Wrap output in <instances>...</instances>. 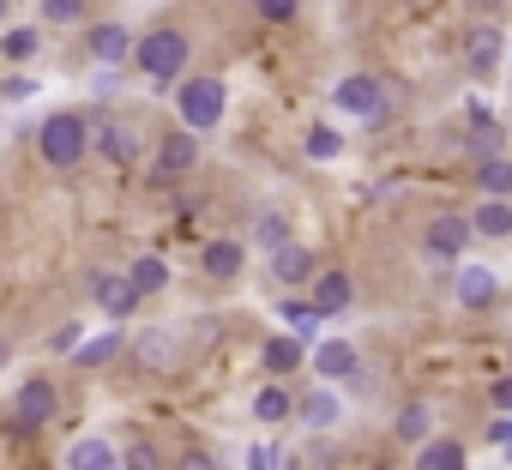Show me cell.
I'll use <instances>...</instances> for the list:
<instances>
[{
    "mask_svg": "<svg viewBox=\"0 0 512 470\" xmlns=\"http://www.w3.org/2000/svg\"><path fill=\"white\" fill-rule=\"evenodd\" d=\"M500 55H506L500 25H470V31H464V67H470V73H494Z\"/></svg>",
    "mask_w": 512,
    "mask_h": 470,
    "instance_id": "52a82bcc",
    "label": "cell"
},
{
    "mask_svg": "<svg viewBox=\"0 0 512 470\" xmlns=\"http://www.w3.org/2000/svg\"><path fill=\"white\" fill-rule=\"evenodd\" d=\"M181 121H187L193 133H211V127L223 121V85H217V79H187V85H181Z\"/></svg>",
    "mask_w": 512,
    "mask_h": 470,
    "instance_id": "277c9868",
    "label": "cell"
},
{
    "mask_svg": "<svg viewBox=\"0 0 512 470\" xmlns=\"http://www.w3.org/2000/svg\"><path fill=\"white\" fill-rule=\"evenodd\" d=\"M181 470H217V458H211V452H187Z\"/></svg>",
    "mask_w": 512,
    "mask_h": 470,
    "instance_id": "8d00e7d4",
    "label": "cell"
},
{
    "mask_svg": "<svg viewBox=\"0 0 512 470\" xmlns=\"http://www.w3.org/2000/svg\"><path fill=\"white\" fill-rule=\"evenodd\" d=\"M476 181H482V193H488V199H512V163H506V157H482Z\"/></svg>",
    "mask_w": 512,
    "mask_h": 470,
    "instance_id": "d6986e66",
    "label": "cell"
},
{
    "mask_svg": "<svg viewBox=\"0 0 512 470\" xmlns=\"http://www.w3.org/2000/svg\"><path fill=\"white\" fill-rule=\"evenodd\" d=\"M43 19L49 25H79L85 19V0H43Z\"/></svg>",
    "mask_w": 512,
    "mask_h": 470,
    "instance_id": "4dcf8cb0",
    "label": "cell"
},
{
    "mask_svg": "<svg viewBox=\"0 0 512 470\" xmlns=\"http://www.w3.org/2000/svg\"><path fill=\"white\" fill-rule=\"evenodd\" d=\"M127 272H133V284H139V290H145V296H157V290H163V284H169V266H163V260H157V254H145V260H133V266H127Z\"/></svg>",
    "mask_w": 512,
    "mask_h": 470,
    "instance_id": "cb8c5ba5",
    "label": "cell"
},
{
    "mask_svg": "<svg viewBox=\"0 0 512 470\" xmlns=\"http://www.w3.org/2000/svg\"><path fill=\"white\" fill-rule=\"evenodd\" d=\"M272 272H278V284H308L314 278V254L284 242V248H272Z\"/></svg>",
    "mask_w": 512,
    "mask_h": 470,
    "instance_id": "5bb4252c",
    "label": "cell"
},
{
    "mask_svg": "<svg viewBox=\"0 0 512 470\" xmlns=\"http://www.w3.org/2000/svg\"><path fill=\"white\" fill-rule=\"evenodd\" d=\"M133 49H139V43L127 37V25H91V55H97L103 67H121Z\"/></svg>",
    "mask_w": 512,
    "mask_h": 470,
    "instance_id": "7c38bea8",
    "label": "cell"
},
{
    "mask_svg": "<svg viewBox=\"0 0 512 470\" xmlns=\"http://www.w3.org/2000/svg\"><path fill=\"white\" fill-rule=\"evenodd\" d=\"M91 139H97L103 163L133 169V157H139V133H133V127H121V121H91Z\"/></svg>",
    "mask_w": 512,
    "mask_h": 470,
    "instance_id": "ba28073f",
    "label": "cell"
},
{
    "mask_svg": "<svg viewBox=\"0 0 512 470\" xmlns=\"http://www.w3.org/2000/svg\"><path fill=\"white\" fill-rule=\"evenodd\" d=\"M494 296H500V284H494V272H488V266H458V308H470V314H476V308H488Z\"/></svg>",
    "mask_w": 512,
    "mask_h": 470,
    "instance_id": "8fae6325",
    "label": "cell"
},
{
    "mask_svg": "<svg viewBox=\"0 0 512 470\" xmlns=\"http://www.w3.org/2000/svg\"><path fill=\"white\" fill-rule=\"evenodd\" d=\"M290 410H296V404H290V392H284V386H260V392H253V416H260L266 428H272V422H284Z\"/></svg>",
    "mask_w": 512,
    "mask_h": 470,
    "instance_id": "ffe728a7",
    "label": "cell"
},
{
    "mask_svg": "<svg viewBox=\"0 0 512 470\" xmlns=\"http://www.w3.org/2000/svg\"><path fill=\"white\" fill-rule=\"evenodd\" d=\"M55 410H61V392H55V380L31 374V380L19 386V422H25V428H43Z\"/></svg>",
    "mask_w": 512,
    "mask_h": 470,
    "instance_id": "30bf717a",
    "label": "cell"
},
{
    "mask_svg": "<svg viewBox=\"0 0 512 470\" xmlns=\"http://www.w3.org/2000/svg\"><path fill=\"white\" fill-rule=\"evenodd\" d=\"M253 242H260L266 254H272V248H284V242H290V223H284L278 211H266L260 223H253Z\"/></svg>",
    "mask_w": 512,
    "mask_h": 470,
    "instance_id": "83f0119b",
    "label": "cell"
},
{
    "mask_svg": "<svg viewBox=\"0 0 512 470\" xmlns=\"http://www.w3.org/2000/svg\"><path fill=\"white\" fill-rule=\"evenodd\" d=\"M266 368H272V374H296V368H302V338H296V332H290V338H272V344H266Z\"/></svg>",
    "mask_w": 512,
    "mask_h": 470,
    "instance_id": "7402d4cb",
    "label": "cell"
},
{
    "mask_svg": "<svg viewBox=\"0 0 512 470\" xmlns=\"http://www.w3.org/2000/svg\"><path fill=\"white\" fill-rule=\"evenodd\" d=\"M296 7H302V0H260V19H266V25H290Z\"/></svg>",
    "mask_w": 512,
    "mask_h": 470,
    "instance_id": "e575fe53",
    "label": "cell"
},
{
    "mask_svg": "<svg viewBox=\"0 0 512 470\" xmlns=\"http://www.w3.org/2000/svg\"><path fill=\"white\" fill-rule=\"evenodd\" d=\"M0 13H7V0H0Z\"/></svg>",
    "mask_w": 512,
    "mask_h": 470,
    "instance_id": "ab89813d",
    "label": "cell"
},
{
    "mask_svg": "<svg viewBox=\"0 0 512 470\" xmlns=\"http://www.w3.org/2000/svg\"><path fill=\"white\" fill-rule=\"evenodd\" d=\"M115 350H121V332H103V338L79 344V350H73V362H79V368H103V362H109Z\"/></svg>",
    "mask_w": 512,
    "mask_h": 470,
    "instance_id": "484cf974",
    "label": "cell"
},
{
    "mask_svg": "<svg viewBox=\"0 0 512 470\" xmlns=\"http://www.w3.org/2000/svg\"><path fill=\"white\" fill-rule=\"evenodd\" d=\"M37 151H43V163H49V169H73V163L91 151V121H85V115H73V109L49 115V121H43V133H37Z\"/></svg>",
    "mask_w": 512,
    "mask_h": 470,
    "instance_id": "6da1fadb",
    "label": "cell"
},
{
    "mask_svg": "<svg viewBox=\"0 0 512 470\" xmlns=\"http://www.w3.org/2000/svg\"><path fill=\"white\" fill-rule=\"evenodd\" d=\"M0 49H7V55H13V61H31V55H37V49H43V37H37V31H31V25H25V31H7V43H0Z\"/></svg>",
    "mask_w": 512,
    "mask_h": 470,
    "instance_id": "f546056e",
    "label": "cell"
},
{
    "mask_svg": "<svg viewBox=\"0 0 512 470\" xmlns=\"http://www.w3.org/2000/svg\"><path fill=\"white\" fill-rule=\"evenodd\" d=\"M91 296H97L103 314H133L145 290L133 284V272H97V278H91Z\"/></svg>",
    "mask_w": 512,
    "mask_h": 470,
    "instance_id": "8992f818",
    "label": "cell"
},
{
    "mask_svg": "<svg viewBox=\"0 0 512 470\" xmlns=\"http://www.w3.org/2000/svg\"><path fill=\"white\" fill-rule=\"evenodd\" d=\"M338 151H344V139H338L332 127H314V133H308V157H320V163H332Z\"/></svg>",
    "mask_w": 512,
    "mask_h": 470,
    "instance_id": "1f68e13d",
    "label": "cell"
},
{
    "mask_svg": "<svg viewBox=\"0 0 512 470\" xmlns=\"http://www.w3.org/2000/svg\"><path fill=\"white\" fill-rule=\"evenodd\" d=\"M67 470H121V452H115L109 440L85 434V440H73V452H67Z\"/></svg>",
    "mask_w": 512,
    "mask_h": 470,
    "instance_id": "4fadbf2b",
    "label": "cell"
},
{
    "mask_svg": "<svg viewBox=\"0 0 512 470\" xmlns=\"http://www.w3.org/2000/svg\"><path fill=\"white\" fill-rule=\"evenodd\" d=\"M470 223H476V235L500 242V235H512V199H482V211H476Z\"/></svg>",
    "mask_w": 512,
    "mask_h": 470,
    "instance_id": "e0dca14e",
    "label": "cell"
},
{
    "mask_svg": "<svg viewBox=\"0 0 512 470\" xmlns=\"http://www.w3.org/2000/svg\"><path fill=\"white\" fill-rule=\"evenodd\" d=\"M0 362H7V344H0Z\"/></svg>",
    "mask_w": 512,
    "mask_h": 470,
    "instance_id": "f35d334b",
    "label": "cell"
},
{
    "mask_svg": "<svg viewBox=\"0 0 512 470\" xmlns=\"http://www.w3.org/2000/svg\"><path fill=\"white\" fill-rule=\"evenodd\" d=\"M428 428H434V416H428L422 404H410V410L398 416V434H404V440H428Z\"/></svg>",
    "mask_w": 512,
    "mask_h": 470,
    "instance_id": "d6a6232c",
    "label": "cell"
},
{
    "mask_svg": "<svg viewBox=\"0 0 512 470\" xmlns=\"http://www.w3.org/2000/svg\"><path fill=\"white\" fill-rule=\"evenodd\" d=\"M416 470H464V452H458V440H422V452H416Z\"/></svg>",
    "mask_w": 512,
    "mask_h": 470,
    "instance_id": "ac0fdd59",
    "label": "cell"
},
{
    "mask_svg": "<svg viewBox=\"0 0 512 470\" xmlns=\"http://www.w3.org/2000/svg\"><path fill=\"white\" fill-rule=\"evenodd\" d=\"M314 308L332 320V314H350V278L344 272H320L314 278Z\"/></svg>",
    "mask_w": 512,
    "mask_h": 470,
    "instance_id": "9a60e30c",
    "label": "cell"
},
{
    "mask_svg": "<svg viewBox=\"0 0 512 470\" xmlns=\"http://www.w3.org/2000/svg\"><path fill=\"white\" fill-rule=\"evenodd\" d=\"M121 470H163V452H157L151 440H133V446L121 452Z\"/></svg>",
    "mask_w": 512,
    "mask_h": 470,
    "instance_id": "f1b7e54d",
    "label": "cell"
},
{
    "mask_svg": "<svg viewBox=\"0 0 512 470\" xmlns=\"http://www.w3.org/2000/svg\"><path fill=\"white\" fill-rule=\"evenodd\" d=\"M133 350H139V362H145V368H169V362H175V344H169L163 332H145Z\"/></svg>",
    "mask_w": 512,
    "mask_h": 470,
    "instance_id": "4316f807",
    "label": "cell"
},
{
    "mask_svg": "<svg viewBox=\"0 0 512 470\" xmlns=\"http://www.w3.org/2000/svg\"><path fill=\"white\" fill-rule=\"evenodd\" d=\"M494 404H500V410H506V416H512V374H506V380H500V386H494Z\"/></svg>",
    "mask_w": 512,
    "mask_h": 470,
    "instance_id": "74e56055",
    "label": "cell"
},
{
    "mask_svg": "<svg viewBox=\"0 0 512 470\" xmlns=\"http://www.w3.org/2000/svg\"><path fill=\"white\" fill-rule=\"evenodd\" d=\"M314 368H320L326 380H350V374H356V350H350L344 338H332V344L314 350Z\"/></svg>",
    "mask_w": 512,
    "mask_h": 470,
    "instance_id": "2e32d148",
    "label": "cell"
},
{
    "mask_svg": "<svg viewBox=\"0 0 512 470\" xmlns=\"http://www.w3.org/2000/svg\"><path fill=\"white\" fill-rule=\"evenodd\" d=\"M199 163V145H193V127L187 133H169L163 145H157V187H169V181H181L187 169Z\"/></svg>",
    "mask_w": 512,
    "mask_h": 470,
    "instance_id": "9c48e42d",
    "label": "cell"
},
{
    "mask_svg": "<svg viewBox=\"0 0 512 470\" xmlns=\"http://www.w3.org/2000/svg\"><path fill=\"white\" fill-rule=\"evenodd\" d=\"M247 470H284V452L266 446V440H260V446H247Z\"/></svg>",
    "mask_w": 512,
    "mask_h": 470,
    "instance_id": "836d02e7",
    "label": "cell"
},
{
    "mask_svg": "<svg viewBox=\"0 0 512 470\" xmlns=\"http://www.w3.org/2000/svg\"><path fill=\"white\" fill-rule=\"evenodd\" d=\"M488 440H494V446H500V452H512V416H500V422H494V428H488Z\"/></svg>",
    "mask_w": 512,
    "mask_h": 470,
    "instance_id": "d590c367",
    "label": "cell"
},
{
    "mask_svg": "<svg viewBox=\"0 0 512 470\" xmlns=\"http://www.w3.org/2000/svg\"><path fill=\"white\" fill-rule=\"evenodd\" d=\"M338 416H344V404H338V392H314V398L302 404V422H308V428H332Z\"/></svg>",
    "mask_w": 512,
    "mask_h": 470,
    "instance_id": "603a6c76",
    "label": "cell"
},
{
    "mask_svg": "<svg viewBox=\"0 0 512 470\" xmlns=\"http://www.w3.org/2000/svg\"><path fill=\"white\" fill-rule=\"evenodd\" d=\"M278 314L290 320V332H296V338H314V332H320V320H326V314H320L314 302H284Z\"/></svg>",
    "mask_w": 512,
    "mask_h": 470,
    "instance_id": "d4e9b609",
    "label": "cell"
},
{
    "mask_svg": "<svg viewBox=\"0 0 512 470\" xmlns=\"http://www.w3.org/2000/svg\"><path fill=\"white\" fill-rule=\"evenodd\" d=\"M470 235H476V223L470 217H434L428 229H422V248L434 254V260H464V248H470Z\"/></svg>",
    "mask_w": 512,
    "mask_h": 470,
    "instance_id": "5b68a950",
    "label": "cell"
},
{
    "mask_svg": "<svg viewBox=\"0 0 512 470\" xmlns=\"http://www.w3.org/2000/svg\"><path fill=\"white\" fill-rule=\"evenodd\" d=\"M205 272L229 284V278L241 272V242H211V248H205Z\"/></svg>",
    "mask_w": 512,
    "mask_h": 470,
    "instance_id": "44dd1931",
    "label": "cell"
},
{
    "mask_svg": "<svg viewBox=\"0 0 512 470\" xmlns=\"http://www.w3.org/2000/svg\"><path fill=\"white\" fill-rule=\"evenodd\" d=\"M332 97H338V109L362 115V127H386V121H392V97H386V85H380L374 73H350Z\"/></svg>",
    "mask_w": 512,
    "mask_h": 470,
    "instance_id": "7a4b0ae2",
    "label": "cell"
},
{
    "mask_svg": "<svg viewBox=\"0 0 512 470\" xmlns=\"http://www.w3.org/2000/svg\"><path fill=\"white\" fill-rule=\"evenodd\" d=\"M139 73H151V79H175L181 67H187V37L181 31H169V25H157L151 37H139Z\"/></svg>",
    "mask_w": 512,
    "mask_h": 470,
    "instance_id": "3957f363",
    "label": "cell"
}]
</instances>
